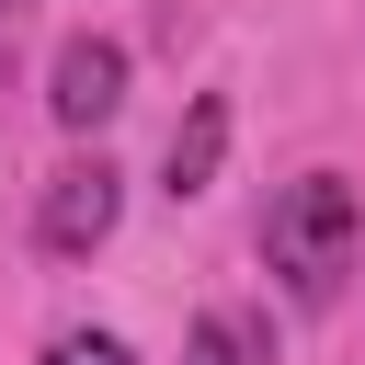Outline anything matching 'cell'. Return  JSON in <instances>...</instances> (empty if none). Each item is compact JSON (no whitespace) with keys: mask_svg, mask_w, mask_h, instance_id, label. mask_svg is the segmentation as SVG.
<instances>
[{"mask_svg":"<svg viewBox=\"0 0 365 365\" xmlns=\"http://www.w3.org/2000/svg\"><path fill=\"white\" fill-rule=\"evenodd\" d=\"M354 182L342 171H297L274 205H262V262L285 274V297L297 308H331L342 297V274H354Z\"/></svg>","mask_w":365,"mask_h":365,"instance_id":"cell-1","label":"cell"},{"mask_svg":"<svg viewBox=\"0 0 365 365\" xmlns=\"http://www.w3.org/2000/svg\"><path fill=\"white\" fill-rule=\"evenodd\" d=\"M114 217H125V171L91 148V160H68V171L46 182V205H34V240H46L57 262H80V251H103V240H114Z\"/></svg>","mask_w":365,"mask_h":365,"instance_id":"cell-2","label":"cell"},{"mask_svg":"<svg viewBox=\"0 0 365 365\" xmlns=\"http://www.w3.org/2000/svg\"><path fill=\"white\" fill-rule=\"evenodd\" d=\"M46 103H57V125H80V137H91V125L125 103V46H114V34H68V46H57V68H46Z\"/></svg>","mask_w":365,"mask_h":365,"instance_id":"cell-3","label":"cell"},{"mask_svg":"<svg viewBox=\"0 0 365 365\" xmlns=\"http://www.w3.org/2000/svg\"><path fill=\"white\" fill-rule=\"evenodd\" d=\"M217 160H228V103L205 91V103L171 125V160H160V171H171V194H205V182H217Z\"/></svg>","mask_w":365,"mask_h":365,"instance_id":"cell-4","label":"cell"},{"mask_svg":"<svg viewBox=\"0 0 365 365\" xmlns=\"http://www.w3.org/2000/svg\"><path fill=\"white\" fill-rule=\"evenodd\" d=\"M182 365H274V319L262 308H205L194 342H182Z\"/></svg>","mask_w":365,"mask_h":365,"instance_id":"cell-5","label":"cell"},{"mask_svg":"<svg viewBox=\"0 0 365 365\" xmlns=\"http://www.w3.org/2000/svg\"><path fill=\"white\" fill-rule=\"evenodd\" d=\"M46 365H137V354H125L114 331H57V342H46Z\"/></svg>","mask_w":365,"mask_h":365,"instance_id":"cell-6","label":"cell"},{"mask_svg":"<svg viewBox=\"0 0 365 365\" xmlns=\"http://www.w3.org/2000/svg\"><path fill=\"white\" fill-rule=\"evenodd\" d=\"M0 11H23V0H0Z\"/></svg>","mask_w":365,"mask_h":365,"instance_id":"cell-7","label":"cell"}]
</instances>
